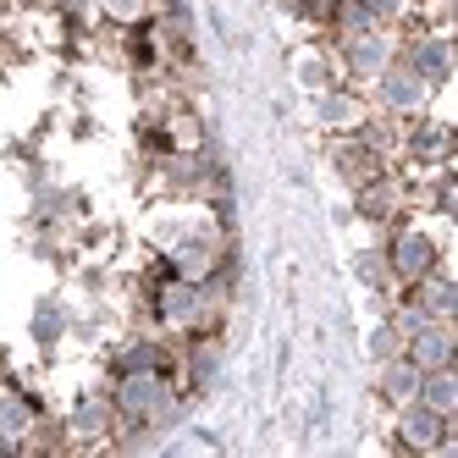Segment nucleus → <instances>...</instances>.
Masks as SVG:
<instances>
[{
	"mask_svg": "<svg viewBox=\"0 0 458 458\" xmlns=\"http://www.w3.org/2000/svg\"><path fill=\"white\" fill-rule=\"evenodd\" d=\"M94 17H106L111 28H133V22H149V0H94Z\"/></svg>",
	"mask_w": 458,
	"mask_h": 458,
	"instance_id": "ddd939ff",
	"label": "nucleus"
},
{
	"mask_svg": "<svg viewBox=\"0 0 458 458\" xmlns=\"http://www.w3.org/2000/svg\"><path fill=\"white\" fill-rule=\"evenodd\" d=\"M403 353L414 359L420 370H437V365H458V332H453V320H420L414 332L403 337Z\"/></svg>",
	"mask_w": 458,
	"mask_h": 458,
	"instance_id": "6e6552de",
	"label": "nucleus"
},
{
	"mask_svg": "<svg viewBox=\"0 0 458 458\" xmlns=\"http://www.w3.org/2000/svg\"><path fill=\"white\" fill-rule=\"evenodd\" d=\"M376 398H381L386 409H398V403L420 398V365H414L409 353L381 359V365H376Z\"/></svg>",
	"mask_w": 458,
	"mask_h": 458,
	"instance_id": "1a4fd4ad",
	"label": "nucleus"
},
{
	"mask_svg": "<svg viewBox=\"0 0 458 458\" xmlns=\"http://www.w3.org/2000/svg\"><path fill=\"white\" fill-rule=\"evenodd\" d=\"M0 17H6V0H0Z\"/></svg>",
	"mask_w": 458,
	"mask_h": 458,
	"instance_id": "f3484780",
	"label": "nucleus"
},
{
	"mask_svg": "<svg viewBox=\"0 0 458 458\" xmlns=\"http://www.w3.org/2000/svg\"><path fill=\"white\" fill-rule=\"evenodd\" d=\"M353 271H359V282H365V287L376 293L381 304H392V293H398V276H392V266H386V254H381V243H376V249H365V254H359V259H353Z\"/></svg>",
	"mask_w": 458,
	"mask_h": 458,
	"instance_id": "9b49d317",
	"label": "nucleus"
},
{
	"mask_svg": "<svg viewBox=\"0 0 458 458\" xmlns=\"http://www.w3.org/2000/svg\"><path fill=\"white\" fill-rule=\"evenodd\" d=\"M365 6H370V17H376L381 28H398V22L414 12V0H365Z\"/></svg>",
	"mask_w": 458,
	"mask_h": 458,
	"instance_id": "dca6fc26",
	"label": "nucleus"
},
{
	"mask_svg": "<svg viewBox=\"0 0 458 458\" xmlns=\"http://www.w3.org/2000/svg\"><path fill=\"white\" fill-rule=\"evenodd\" d=\"M326 160H332V172L348 182V188H359V182H370V177H381L386 172V160L359 139V133H326Z\"/></svg>",
	"mask_w": 458,
	"mask_h": 458,
	"instance_id": "423d86ee",
	"label": "nucleus"
},
{
	"mask_svg": "<svg viewBox=\"0 0 458 458\" xmlns=\"http://www.w3.org/2000/svg\"><path fill=\"white\" fill-rule=\"evenodd\" d=\"M353 216L370 221V226H381V233H386L392 221H403V216H409V182H403V172L386 166L381 177L359 182V188H353Z\"/></svg>",
	"mask_w": 458,
	"mask_h": 458,
	"instance_id": "20e7f679",
	"label": "nucleus"
},
{
	"mask_svg": "<svg viewBox=\"0 0 458 458\" xmlns=\"http://www.w3.org/2000/svg\"><path fill=\"white\" fill-rule=\"evenodd\" d=\"M343 72H337V61H332V50L326 45H315V50H304L299 55V83L315 94V89H326V83H337Z\"/></svg>",
	"mask_w": 458,
	"mask_h": 458,
	"instance_id": "f8f14e48",
	"label": "nucleus"
},
{
	"mask_svg": "<svg viewBox=\"0 0 458 458\" xmlns=\"http://www.w3.org/2000/svg\"><path fill=\"white\" fill-rule=\"evenodd\" d=\"M431 83H425L414 67H403V61L398 55H392L386 61V67H381V78L365 89V100L376 106V111H386V116H420L425 106H431Z\"/></svg>",
	"mask_w": 458,
	"mask_h": 458,
	"instance_id": "7ed1b4c3",
	"label": "nucleus"
},
{
	"mask_svg": "<svg viewBox=\"0 0 458 458\" xmlns=\"http://www.w3.org/2000/svg\"><path fill=\"white\" fill-rule=\"evenodd\" d=\"M61 337H67V310L45 299V304L34 310V343H39V348H55Z\"/></svg>",
	"mask_w": 458,
	"mask_h": 458,
	"instance_id": "4468645a",
	"label": "nucleus"
},
{
	"mask_svg": "<svg viewBox=\"0 0 458 458\" xmlns=\"http://www.w3.org/2000/svg\"><path fill=\"white\" fill-rule=\"evenodd\" d=\"M370 359H376V365H381V359H398L403 353V332H398V326H392V315H381L376 326H370Z\"/></svg>",
	"mask_w": 458,
	"mask_h": 458,
	"instance_id": "2eb2a0df",
	"label": "nucleus"
},
{
	"mask_svg": "<svg viewBox=\"0 0 458 458\" xmlns=\"http://www.w3.org/2000/svg\"><path fill=\"white\" fill-rule=\"evenodd\" d=\"M67 437H72V447H111V437H116L111 392H83L67 414Z\"/></svg>",
	"mask_w": 458,
	"mask_h": 458,
	"instance_id": "39448f33",
	"label": "nucleus"
},
{
	"mask_svg": "<svg viewBox=\"0 0 458 458\" xmlns=\"http://www.w3.org/2000/svg\"><path fill=\"white\" fill-rule=\"evenodd\" d=\"M420 403H431L442 414H458V365L420 370Z\"/></svg>",
	"mask_w": 458,
	"mask_h": 458,
	"instance_id": "9d476101",
	"label": "nucleus"
},
{
	"mask_svg": "<svg viewBox=\"0 0 458 458\" xmlns=\"http://www.w3.org/2000/svg\"><path fill=\"white\" fill-rule=\"evenodd\" d=\"M381 254H386L392 276H398V287H409V282H420L425 271H431L437 259H447V238H437L420 216H403V221H392V226H386Z\"/></svg>",
	"mask_w": 458,
	"mask_h": 458,
	"instance_id": "f257e3e1",
	"label": "nucleus"
},
{
	"mask_svg": "<svg viewBox=\"0 0 458 458\" xmlns=\"http://www.w3.org/2000/svg\"><path fill=\"white\" fill-rule=\"evenodd\" d=\"M365 111H370V100H365V89H353V83H326V89H315V116H320V127L326 133H353L359 122H365Z\"/></svg>",
	"mask_w": 458,
	"mask_h": 458,
	"instance_id": "0eeeda50",
	"label": "nucleus"
},
{
	"mask_svg": "<svg viewBox=\"0 0 458 458\" xmlns=\"http://www.w3.org/2000/svg\"><path fill=\"white\" fill-rule=\"evenodd\" d=\"M392 453H453V414L431 409V403H398L392 409V437H386Z\"/></svg>",
	"mask_w": 458,
	"mask_h": 458,
	"instance_id": "f03ea898",
	"label": "nucleus"
}]
</instances>
